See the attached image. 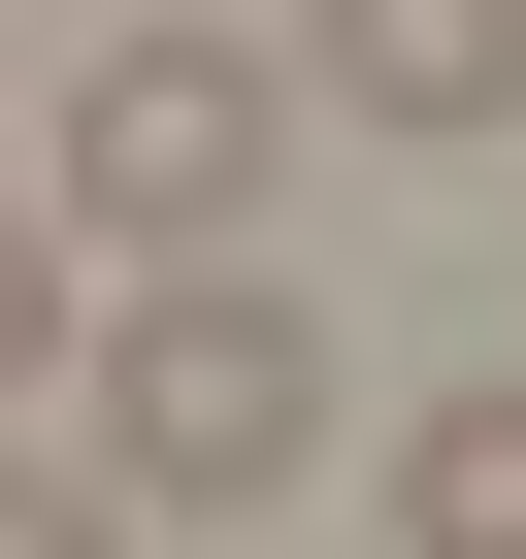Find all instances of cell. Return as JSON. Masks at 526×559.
Wrapping results in <instances>:
<instances>
[{
  "instance_id": "obj_4",
  "label": "cell",
  "mask_w": 526,
  "mask_h": 559,
  "mask_svg": "<svg viewBox=\"0 0 526 559\" xmlns=\"http://www.w3.org/2000/svg\"><path fill=\"white\" fill-rule=\"evenodd\" d=\"M395 526H428V559H526V362H461V395L395 428Z\"/></svg>"
},
{
  "instance_id": "obj_3",
  "label": "cell",
  "mask_w": 526,
  "mask_h": 559,
  "mask_svg": "<svg viewBox=\"0 0 526 559\" xmlns=\"http://www.w3.org/2000/svg\"><path fill=\"white\" fill-rule=\"evenodd\" d=\"M297 67L362 132H526V0H297Z\"/></svg>"
},
{
  "instance_id": "obj_1",
  "label": "cell",
  "mask_w": 526,
  "mask_h": 559,
  "mask_svg": "<svg viewBox=\"0 0 526 559\" xmlns=\"http://www.w3.org/2000/svg\"><path fill=\"white\" fill-rule=\"evenodd\" d=\"M99 461L198 493V526H263L330 461V297H297V263H165V297L99 330Z\"/></svg>"
},
{
  "instance_id": "obj_6",
  "label": "cell",
  "mask_w": 526,
  "mask_h": 559,
  "mask_svg": "<svg viewBox=\"0 0 526 559\" xmlns=\"http://www.w3.org/2000/svg\"><path fill=\"white\" fill-rule=\"evenodd\" d=\"M34 330H67V297H34V198H0V395H34Z\"/></svg>"
},
{
  "instance_id": "obj_5",
  "label": "cell",
  "mask_w": 526,
  "mask_h": 559,
  "mask_svg": "<svg viewBox=\"0 0 526 559\" xmlns=\"http://www.w3.org/2000/svg\"><path fill=\"white\" fill-rule=\"evenodd\" d=\"M165 493H34V461H0V559H132Z\"/></svg>"
},
{
  "instance_id": "obj_2",
  "label": "cell",
  "mask_w": 526,
  "mask_h": 559,
  "mask_svg": "<svg viewBox=\"0 0 526 559\" xmlns=\"http://www.w3.org/2000/svg\"><path fill=\"white\" fill-rule=\"evenodd\" d=\"M67 198H99V230H165V263H230L263 198H297V67H263V34H99Z\"/></svg>"
}]
</instances>
